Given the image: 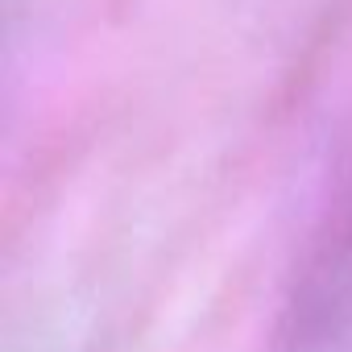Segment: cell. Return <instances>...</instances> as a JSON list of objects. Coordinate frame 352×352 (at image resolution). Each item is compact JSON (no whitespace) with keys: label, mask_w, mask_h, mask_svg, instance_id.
<instances>
[{"label":"cell","mask_w":352,"mask_h":352,"mask_svg":"<svg viewBox=\"0 0 352 352\" xmlns=\"http://www.w3.org/2000/svg\"><path fill=\"white\" fill-rule=\"evenodd\" d=\"M270 352H352V216L307 261Z\"/></svg>","instance_id":"cell-1"}]
</instances>
